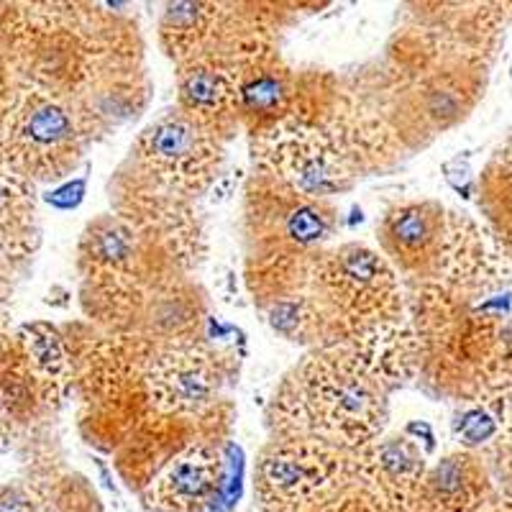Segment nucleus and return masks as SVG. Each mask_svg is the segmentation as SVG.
I'll list each match as a JSON object with an SVG mask.
<instances>
[{"mask_svg": "<svg viewBox=\"0 0 512 512\" xmlns=\"http://www.w3.org/2000/svg\"><path fill=\"white\" fill-rule=\"evenodd\" d=\"M223 459L210 441H190L164 464L144 492L152 512H203L221 484Z\"/></svg>", "mask_w": 512, "mask_h": 512, "instance_id": "nucleus-11", "label": "nucleus"}, {"mask_svg": "<svg viewBox=\"0 0 512 512\" xmlns=\"http://www.w3.org/2000/svg\"><path fill=\"white\" fill-rule=\"evenodd\" d=\"M387 392L346 346H320L272 402L274 438H320L359 451L382 436Z\"/></svg>", "mask_w": 512, "mask_h": 512, "instance_id": "nucleus-1", "label": "nucleus"}, {"mask_svg": "<svg viewBox=\"0 0 512 512\" xmlns=\"http://www.w3.org/2000/svg\"><path fill=\"white\" fill-rule=\"evenodd\" d=\"M420 113L436 128L459 121L466 111V90L451 75H433L418 93Z\"/></svg>", "mask_w": 512, "mask_h": 512, "instance_id": "nucleus-21", "label": "nucleus"}, {"mask_svg": "<svg viewBox=\"0 0 512 512\" xmlns=\"http://www.w3.org/2000/svg\"><path fill=\"white\" fill-rule=\"evenodd\" d=\"M18 349L24 354L44 400L52 402L70 395L77 379V364L67 338L57 326L49 323L24 326L18 336Z\"/></svg>", "mask_w": 512, "mask_h": 512, "instance_id": "nucleus-17", "label": "nucleus"}, {"mask_svg": "<svg viewBox=\"0 0 512 512\" xmlns=\"http://www.w3.org/2000/svg\"><path fill=\"white\" fill-rule=\"evenodd\" d=\"M267 320L274 333H280L282 338L300 346L315 344L318 338L331 333L318 297L313 295L310 287L287 292V295L267 303Z\"/></svg>", "mask_w": 512, "mask_h": 512, "instance_id": "nucleus-19", "label": "nucleus"}, {"mask_svg": "<svg viewBox=\"0 0 512 512\" xmlns=\"http://www.w3.org/2000/svg\"><path fill=\"white\" fill-rule=\"evenodd\" d=\"M221 387V356L205 344L162 349L146 364L144 392L159 418L205 415L216 405Z\"/></svg>", "mask_w": 512, "mask_h": 512, "instance_id": "nucleus-7", "label": "nucleus"}, {"mask_svg": "<svg viewBox=\"0 0 512 512\" xmlns=\"http://www.w3.org/2000/svg\"><path fill=\"white\" fill-rule=\"evenodd\" d=\"M297 88L292 85L290 75L272 52H264L246 67L244 80L239 88V113L254 131V136L267 134L280 123L292 121Z\"/></svg>", "mask_w": 512, "mask_h": 512, "instance_id": "nucleus-14", "label": "nucleus"}, {"mask_svg": "<svg viewBox=\"0 0 512 512\" xmlns=\"http://www.w3.org/2000/svg\"><path fill=\"white\" fill-rule=\"evenodd\" d=\"M77 256L93 290L146 287V241L126 218H95L82 233Z\"/></svg>", "mask_w": 512, "mask_h": 512, "instance_id": "nucleus-10", "label": "nucleus"}, {"mask_svg": "<svg viewBox=\"0 0 512 512\" xmlns=\"http://www.w3.org/2000/svg\"><path fill=\"white\" fill-rule=\"evenodd\" d=\"M144 344H154V354L175 346L198 344L205 305L200 292L187 282H159L144 305Z\"/></svg>", "mask_w": 512, "mask_h": 512, "instance_id": "nucleus-15", "label": "nucleus"}, {"mask_svg": "<svg viewBox=\"0 0 512 512\" xmlns=\"http://www.w3.org/2000/svg\"><path fill=\"white\" fill-rule=\"evenodd\" d=\"M354 479V451L320 438H272L254 466L256 497L267 512H308Z\"/></svg>", "mask_w": 512, "mask_h": 512, "instance_id": "nucleus-4", "label": "nucleus"}, {"mask_svg": "<svg viewBox=\"0 0 512 512\" xmlns=\"http://www.w3.org/2000/svg\"><path fill=\"white\" fill-rule=\"evenodd\" d=\"M425 474V448L408 433L379 436L354 451V479H359L367 495L390 507L413 510Z\"/></svg>", "mask_w": 512, "mask_h": 512, "instance_id": "nucleus-9", "label": "nucleus"}, {"mask_svg": "<svg viewBox=\"0 0 512 512\" xmlns=\"http://www.w3.org/2000/svg\"><path fill=\"white\" fill-rule=\"evenodd\" d=\"M134 162L146 180L177 198L192 200L218 180L223 162L221 134L182 111L159 116L136 136Z\"/></svg>", "mask_w": 512, "mask_h": 512, "instance_id": "nucleus-5", "label": "nucleus"}, {"mask_svg": "<svg viewBox=\"0 0 512 512\" xmlns=\"http://www.w3.org/2000/svg\"><path fill=\"white\" fill-rule=\"evenodd\" d=\"M88 141L72 100L24 85L0 108V162L29 182L72 175Z\"/></svg>", "mask_w": 512, "mask_h": 512, "instance_id": "nucleus-2", "label": "nucleus"}, {"mask_svg": "<svg viewBox=\"0 0 512 512\" xmlns=\"http://www.w3.org/2000/svg\"><path fill=\"white\" fill-rule=\"evenodd\" d=\"M231 8L226 3H203V0L169 3L159 21V39L167 57L180 64L223 44L236 29L233 24L236 11Z\"/></svg>", "mask_w": 512, "mask_h": 512, "instance_id": "nucleus-12", "label": "nucleus"}, {"mask_svg": "<svg viewBox=\"0 0 512 512\" xmlns=\"http://www.w3.org/2000/svg\"><path fill=\"white\" fill-rule=\"evenodd\" d=\"M502 410L497 400L487 395H479L454 418V436L466 451L482 448L487 443H495L502 436Z\"/></svg>", "mask_w": 512, "mask_h": 512, "instance_id": "nucleus-20", "label": "nucleus"}, {"mask_svg": "<svg viewBox=\"0 0 512 512\" xmlns=\"http://www.w3.org/2000/svg\"><path fill=\"white\" fill-rule=\"evenodd\" d=\"M344 346L382 384L384 392L405 384L420 369L418 333L413 323L405 320V315L359 333Z\"/></svg>", "mask_w": 512, "mask_h": 512, "instance_id": "nucleus-13", "label": "nucleus"}, {"mask_svg": "<svg viewBox=\"0 0 512 512\" xmlns=\"http://www.w3.org/2000/svg\"><path fill=\"white\" fill-rule=\"evenodd\" d=\"M479 512H482V510H479ZM502 512H510V510H507V507H502Z\"/></svg>", "mask_w": 512, "mask_h": 512, "instance_id": "nucleus-22", "label": "nucleus"}, {"mask_svg": "<svg viewBox=\"0 0 512 512\" xmlns=\"http://www.w3.org/2000/svg\"><path fill=\"white\" fill-rule=\"evenodd\" d=\"M36 241L34 182L0 162V262L26 259Z\"/></svg>", "mask_w": 512, "mask_h": 512, "instance_id": "nucleus-18", "label": "nucleus"}, {"mask_svg": "<svg viewBox=\"0 0 512 512\" xmlns=\"http://www.w3.org/2000/svg\"><path fill=\"white\" fill-rule=\"evenodd\" d=\"M446 233V210L433 200L397 203L377 226L379 254L397 274L420 280L433 277Z\"/></svg>", "mask_w": 512, "mask_h": 512, "instance_id": "nucleus-8", "label": "nucleus"}, {"mask_svg": "<svg viewBox=\"0 0 512 512\" xmlns=\"http://www.w3.org/2000/svg\"><path fill=\"white\" fill-rule=\"evenodd\" d=\"M310 290L318 297L328 331L344 346L359 333L402 318V290L397 272L377 249L344 244L315 256Z\"/></svg>", "mask_w": 512, "mask_h": 512, "instance_id": "nucleus-3", "label": "nucleus"}, {"mask_svg": "<svg viewBox=\"0 0 512 512\" xmlns=\"http://www.w3.org/2000/svg\"><path fill=\"white\" fill-rule=\"evenodd\" d=\"M254 164L259 172L295 195L326 203L351 187L354 169L338 141L318 123L285 121L254 139Z\"/></svg>", "mask_w": 512, "mask_h": 512, "instance_id": "nucleus-6", "label": "nucleus"}, {"mask_svg": "<svg viewBox=\"0 0 512 512\" xmlns=\"http://www.w3.org/2000/svg\"><path fill=\"white\" fill-rule=\"evenodd\" d=\"M487 472L469 451L448 454L428 469L415 510L420 512H479L487 500Z\"/></svg>", "mask_w": 512, "mask_h": 512, "instance_id": "nucleus-16", "label": "nucleus"}]
</instances>
